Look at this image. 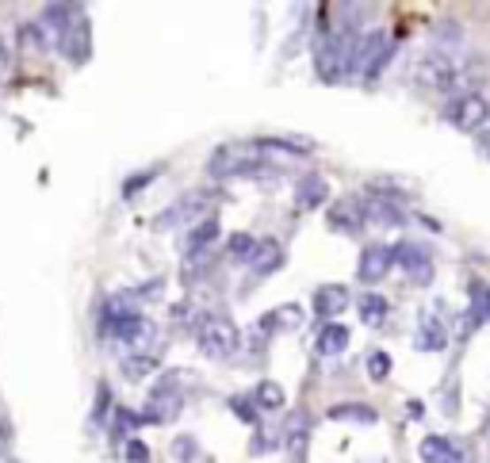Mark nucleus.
I'll return each instance as SVG.
<instances>
[{
	"label": "nucleus",
	"mask_w": 490,
	"mask_h": 463,
	"mask_svg": "<svg viewBox=\"0 0 490 463\" xmlns=\"http://www.w3.org/2000/svg\"><path fill=\"white\" fill-rule=\"evenodd\" d=\"M268 142H226L218 146L211 161H207V172L215 180H230V177H264L272 172V161H268Z\"/></svg>",
	"instance_id": "f257e3e1"
},
{
	"label": "nucleus",
	"mask_w": 490,
	"mask_h": 463,
	"mask_svg": "<svg viewBox=\"0 0 490 463\" xmlns=\"http://www.w3.org/2000/svg\"><path fill=\"white\" fill-rule=\"evenodd\" d=\"M394 57V42L387 31H368V34H356V46H353V73L360 80H376L383 69L391 65Z\"/></svg>",
	"instance_id": "f03ea898"
},
{
	"label": "nucleus",
	"mask_w": 490,
	"mask_h": 463,
	"mask_svg": "<svg viewBox=\"0 0 490 463\" xmlns=\"http://www.w3.org/2000/svg\"><path fill=\"white\" fill-rule=\"evenodd\" d=\"M195 341H200V349L211 356V361H230V356H238V349H241L238 326L223 315H207L200 326H195Z\"/></svg>",
	"instance_id": "7ed1b4c3"
},
{
	"label": "nucleus",
	"mask_w": 490,
	"mask_h": 463,
	"mask_svg": "<svg viewBox=\"0 0 490 463\" xmlns=\"http://www.w3.org/2000/svg\"><path fill=\"white\" fill-rule=\"evenodd\" d=\"M353 46H356V34H341V31L325 34L318 50H314V65H318L322 80H337L353 69Z\"/></svg>",
	"instance_id": "20e7f679"
},
{
	"label": "nucleus",
	"mask_w": 490,
	"mask_h": 463,
	"mask_svg": "<svg viewBox=\"0 0 490 463\" xmlns=\"http://www.w3.org/2000/svg\"><path fill=\"white\" fill-rule=\"evenodd\" d=\"M445 119L452 126H460V131H486V123H490V103L479 96V92H460V96H452L445 103Z\"/></svg>",
	"instance_id": "39448f33"
},
{
	"label": "nucleus",
	"mask_w": 490,
	"mask_h": 463,
	"mask_svg": "<svg viewBox=\"0 0 490 463\" xmlns=\"http://www.w3.org/2000/svg\"><path fill=\"white\" fill-rule=\"evenodd\" d=\"M460 73L463 69L456 65V57L445 54V50H429L422 57V65H417V77H422V85L437 88V92H452L460 85Z\"/></svg>",
	"instance_id": "423d86ee"
},
{
	"label": "nucleus",
	"mask_w": 490,
	"mask_h": 463,
	"mask_svg": "<svg viewBox=\"0 0 490 463\" xmlns=\"http://www.w3.org/2000/svg\"><path fill=\"white\" fill-rule=\"evenodd\" d=\"M207 207H211V195H207V192H188L184 200H177L172 207H165V211L154 218V226H157V230L188 226V223H195L200 215H207Z\"/></svg>",
	"instance_id": "0eeeda50"
},
{
	"label": "nucleus",
	"mask_w": 490,
	"mask_h": 463,
	"mask_svg": "<svg viewBox=\"0 0 490 463\" xmlns=\"http://www.w3.org/2000/svg\"><path fill=\"white\" fill-rule=\"evenodd\" d=\"M360 203H364V218L376 223V226L391 230V226L406 223V211H402L399 195H391V192H368V195H360Z\"/></svg>",
	"instance_id": "6e6552de"
},
{
	"label": "nucleus",
	"mask_w": 490,
	"mask_h": 463,
	"mask_svg": "<svg viewBox=\"0 0 490 463\" xmlns=\"http://www.w3.org/2000/svg\"><path fill=\"white\" fill-rule=\"evenodd\" d=\"M330 230L333 234H360L364 230V203H360V195H337L330 203Z\"/></svg>",
	"instance_id": "1a4fd4ad"
},
{
	"label": "nucleus",
	"mask_w": 490,
	"mask_h": 463,
	"mask_svg": "<svg viewBox=\"0 0 490 463\" xmlns=\"http://www.w3.org/2000/svg\"><path fill=\"white\" fill-rule=\"evenodd\" d=\"M391 253H394V261H399V269L410 276L414 284H429V280H433V257H429L425 246H417V241H399Z\"/></svg>",
	"instance_id": "9d476101"
},
{
	"label": "nucleus",
	"mask_w": 490,
	"mask_h": 463,
	"mask_svg": "<svg viewBox=\"0 0 490 463\" xmlns=\"http://www.w3.org/2000/svg\"><path fill=\"white\" fill-rule=\"evenodd\" d=\"M348 303H353V295H348V287H341V284H325V287H318L314 292V299H310V307H314V315L318 318H330V322H337L348 310Z\"/></svg>",
	"instance_id": "9b49d317"
},
{
	"label": "nucleus",
	"mask_w": 490,
	"mask_h": 463,
	"mask_svg": "<svg viewBox=\"0 0 490 463\" xmlns=\"http://www.w3.org/2000/svg\"><path fill=\"white\" fill-rule=\"evenodd\" d=\"M391 264H394V253L387 246H368L364 253H360V264H356V276L364 284H379L383 276L391 272Z\"/></svg>",
	"instance_id": "f8f14e48"
},
{
	"label": "nucleus",
	"mask_w": 490,
	"mask_h": 463,
	"mask_svg": "<svg viewBox=\"0 0 490 463\" xmlns=\"http://www.w3.org/2000/svg\"><path fill=\"white\" fill-rule=\"evenodd\" d=\"M330 200V184L318 172H307L299 184H295V207L299 211H318V207Z\"/></svg>",
	"instance_id": "ddd939ff"
},
{
	"label": "nucleus",
	"mask_w": 490,
	"mask_h": 463,
	"mask_svg": "<svg viewBox=\"0 0 490 463\" xmlns=\"http://www.w3.org/2000/svg\"><path fill=\"white\" fill-rule=\"evenodd\" d=\"M276 269H284V246H279L276 238L256 241V249H253V257H249V272L253 276H272Z\"/></svg>",
	"instance_id": "4468645a"
},
{
	"label": "nucleus",
	"mask_w": 490,
	"mask_h": 463,
	"mask_svg": "<svg viewBox=\"0 0 490 463\" xmlns=\"http://www.w3.org/2000/svg\"><path fill=\"white\" fill-rule=\"evenodd\" d=\"M445 341H448V333H445V326H440V318L437 315H425L417 318V333H414V345L422 353H440L445 349Z\"/></svg>",
	"instance_id": "2eb2a0df"
},
{
	"label": "nucleus",
	"mask_w": 490,
	"mask_h": 463,
	"mask_svg": "<svg viewBox=\"0 0 490 463\" xmlns=\"http://www.w3.org/2000/svg\"><path fill=\"white\" fill-rule=\"evenodd\" d=\"M215 238H218V218L207 215V218H200V223L188 230V238H184V249H188V257H203V253H211Z\"/></svg>",
	"instance_id": "dca6fc26"
},
{
	"label": "nucleus",
	"mask_w": 490,
	"mask_h": 463,
	"mask_svg": "<svg viewBox=\"0 0 490 463\" xmlns=\"http://www.w3.org/2000/svg\"><path fill=\"white\" fill-rule=\"evenodd\" d=\"M299 322H302V310L295 303H284L261 318V333H291V330H299Z\"/></svg>",
	"instance_id": "f3484780"
},
{
	"label": "nucleus",
	"mask_w": 490,
	"mask_h": 463,
	"mask_svg": "<svg viewBox=\"0 0 490 463\" xmlns=\"http://www.w3.org/2000/svg\"><path fill=\"white\" fill-rule=\"evenodd\" d=\"M417 452H422L425 463H463V452L448 441V436H425Z\"/></svg>",
	"instance_id": "a211bd4d"
},
{
	"label": "nucleus",
	"mask_w": 490,
	"mask_h": 463,
	"mask_svg": "<svg viewBox=\"0 0 490 463\" xmlns=\"http://www.w3.org/2000/svg\"><path fill=\"white\" fill-rule=\"evenodd\" d=\"M330 418L333 421H356V425H376L379 414L368 406V402H337L330 406Z\"/></svg>",
	"instance_id": "6ab92c4d"
},
{
	"label": "nucleus",
	"mask_w": 490,
	"mask_h": 463,
	"mask_svg": "<svg viewBox=\"0 0 490 463\" xmlns=\"http://www.w3.org/2000/svg\"><path fill=\"white\" fill-rule=\"evenodd\" d=\"M161 368V361H157V353H131V356H123V376L126 379H146V376H154Z\"/></svg>",
	"instance_id": "aec40b11"
},
{
	"label": "nucleus",
	"mask_w": 490,
	"mask_h": 463,
	"mask_svg": "<svg viewBox=\"0 0 490 463\" xmlns=\"http://www.w3.org/2000/svg\"><path fill=\"white\" fill-rule=\"evenodd\" d=\"M348 349V330L341 322H330L322 333H318V353L322 356H341Z\"/></svg>",
	"instance_id": "412c9836"
},
{
	"label": "nucleus",
	"mask_w": 490,
	"mask_h": 463,
	"mask_svg": "<svg viewBox=\"0 0 490 463\" xmlns=\"http://www.w3.org/2000/svg\"><path fill=\"white\" fill-rule=\"evenodd\" d=\"M360 318H364V326H383V318H387V299L379 292H364L360 295Z\"/></svg>",
	"instance_id": "4be33fe9"
},
{
	"label": "nucleus",
	"mask_w": 490,
	"mask_h": 463,
	"mask_svg": "<svg viewBox=\"0 0 490 463\" xmlns=\"http://www.w3.org/2000/svg\"><path fill=\"white\" fill-rule=\"evenodd\" d=\"M253 402H256L261 410H284V406H287V395H284V387H279L276 379H264V383H256Z\"/></svg>",
	"instance_id": "5701e85b"
},
{
	"label": "nucleus",
	"mask_w": 490,
	"mask_h": 463,
	"mask_svg": "<svg viewBox=\"0 0 490 463\" xmlns=\"http://www.w3.org/2000/svg\"><path fill=\"white\" fill-rule=\"evenodd\" d=\"M471 326H479V322H490V287L486 284H475L471 287V310H468Z\"/></svg>",
	"instance_id": "b1692460"
},
{
	"label": "nucleus",
	"mask_w": 490,
	"mask_h": 463,
	"mask_svg": "<svg viewBox=\"0 0 490 463\" xmlns=\"http://www.w3.org/2000/svg\"><path fill=\"white\" fill-rule=\"evenodd\" d=\"M364 368H368V379H376V383H383V379L391 376V356L376 349V353H368V364H364Z\"/></svg>",
	"instance_id": "393cba45"
},
{
	"label": "nucleus",
	"mask_w": 490,
	"mask_h": 463,
	"mask_svg": "<svg viewBox=\"0 0 490 463\" xmlns=\"http://www.w3.org/2000/svg\"><path fill=\"white\" fill-rule=\"evenodd\" d=\"M253 249H256V241H253L249 234H230V257H234V261H245V264H249Z\"/></svg>",
	"instance_id": "a878e982"
},
{
	"label": "nucleus",
	"mask_w": 490,
	"mask_h": 463,
	"mask_svg": "<svg viewBox=\"0 0 490 463\" xmlns=\"http://www.w3.org/2000/svg\"><path fill=\"white\" fill-rule=\"evenodd\" d=\"M123 456H126V463H149V448L138 441V436H131V441H123Z\"/></svg>",
	"instance_id": "bb28decb"
},
{
	"label": "nucleus",
	"mask_w": 490,
	"mask_h": 463,
	"mask_svg": "<svg viewBox=\"0 0 490 463\" xmlns=\"http://www.w3.org/2000/svg\"><path fill=\"white\" fill-rule=\"evenodd\" d=\"M230 406H234V414H238V418L245 421V425H256V402L253 398H230Z\"/></svg>",
	"instance_id": "cd10ccee"
},
{
	"label": "nucleus",
	"mask_w": 490,
	"mask_h": 463,
	"mask_svg": "<svg viewBox=\"0 0 490 463\" xmlns=\"http://www.w3.org/2000/svg\"><path fill=\"white\" fill-rule=\"evenodd\" d=\"M195 452H200V448H195V436H177V441H172V456L177 459H195Z\"/></svg>",
	"instance_id": "c85d7f7f"
},
{
	"label": "nucleus",
	"mask_w": 490,
	"mask_h": 463,
	"mask_svg": "<svg viewBox=\"0 0 490 463\" xmlns=\"http://www.w3.org/2000/svg\"><path fill=\"white\" fill-rule=\"evenodd\" d=\"M4 448H8V425L0 421V456H4Z\"/></svg>",
	"instance_id": "c756f323"
},
{
	"label": "nucleus",
	"mask_w": 490,
	"mask_h": 463,
	"mask_svg": "<svg viewBox=\"0 0 490 463\" xmlns=\"http://www.w3.org/2000/svg\"><path fill=\"white\" fill-rule=\"evenodd\" d=\"M483 142H486V149H490V123H486V131H483Z\"/></svg>",
	"instance_id": "7c9ffc66"
},
{
	"label": "nucleus",
	"mask_w": 490,
	"mask_h": 463,
	"mask_svg": "<svg viewBox=\"0 0 490 463\" xmlns=\"http://www.w3.org/2000/svg\"><path fill=\"white\" fill-rule=\"evenodd\" d=\"M0 463H4V459H0Z\"/></svg>",
	"instance_id": "2f4dec72"
}]
</instances>
